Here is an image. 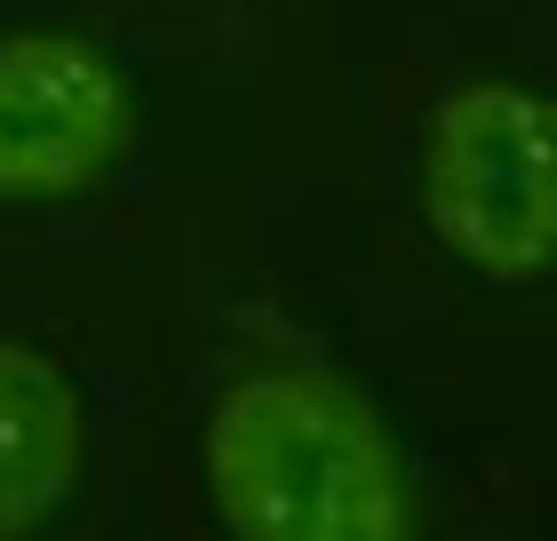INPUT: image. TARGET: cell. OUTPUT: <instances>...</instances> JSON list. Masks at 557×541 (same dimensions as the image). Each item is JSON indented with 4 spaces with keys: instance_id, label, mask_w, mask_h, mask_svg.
I'll use <instances>...</instances> for the list:
<instances>
[{
    "instance_id": "cell-3",
    "label": "cell",
    "mask_w": 557,
    "mask_h": 541,
    "mask_svg": "<svg viewBox=\"0 0 557 541\" xmlns=\"http://www.w3.org/2000/svg\"><path fill=\"white\" fill-rule=\"evenodd\" d=\"M136 136V96L81 33H9L0 40V208L72 199L120 168Z\"/></svg>"
},
{
    "instance_id": "cell-4",
    "label": "cell",
    "mask_w": 557,
    "mask_h": 541,
    "mask_svg": "<svg viewBox=\"0 0 557 541\" xmlns=\"http://www.w3.org/2000/svg\"><path fill=\"white\" fill-rule=\"evenodd\" d=\"M88 462V415L48 351L0 334V541H33L72 502Z\"/></svg>"
},
{
    "instance_id": "cell-2",
    "label": "cell",
    "mask_w": 557,
    "mask_h": 541,
    "mask_svg": "<svg viewBox=\"0 0 557 541\" xmlns=\"http://www.w3.org/2000/svg\"><path fill=\"white\" fill-rule=\"evenodd\" d=\"M422 208L454 263L534 287L549 263V104L518 81H462L422 136Z\"/></svg>"
},
{
    "instance_id": "cell-1",
    "label": "cell",
    "mask_w": 557,
    "mask_h": 541,
    "mask_svg": "<svg viewBox=\"0 0 557 541\" xmlns=\"http://www.w3.org/2000/svg\"><path fill=\"white\" fill-rule=\"evenodd\" d=\"M232 541H407L414 485L383 415L326 367H256L199 430Z\"/></svg>"
}]
</instances>
